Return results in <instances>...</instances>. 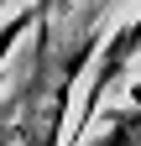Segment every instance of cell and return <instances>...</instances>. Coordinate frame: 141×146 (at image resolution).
<instances>
[{"instance_id": "6da1fadb", "label": "cell", "mask_w": 141, "mask_h": 146, "mask_svg": "<svg viewBox=\"0 0 141 146\" xmlns=\"http://www.w3.org/2000/svg\"><path fill=\"white\" fill-rule=\"evenodd\" d=\"M136 52H141V16H131L126 26H115V36L99 47V58L89 63V89H84L78 120L68 125L63 146H84V136L94 131V120H99V110H104V94H110V89L126 78V68L136 63Z\"/></svg>"}, {"instance_id": "7a4b0ae2", "label": "cell", "mask_w": 141, "mask_h": 146, "mask_svg": "<svg viewBox=\"0 0 141 146\" xmlns=\"http://www.w3.org/2000/svg\"><path fill=\"white\" fill-rule=\"evenodd\" d=\"M31 26H37V5H26V11H16L11 21L0 26V68H5V58H11V47L21 42V36H26Z\"/></svg>"}, {"instance_id": "3957f363", "label": "cell", "mask_w": 141, "mask_h": 146, "mask_svg": "<svg viewBox=\"0 0 141 146\" xmlns=\"http://www.w3.org/2000/svg\"><path fill=\"white\" fill-rule=\"evenodd\" d=\"M31 5H37V26H42V21H47V16H52V5H58V11H63V5H68V0H31Z\"/></svg>"}]
</instances>
